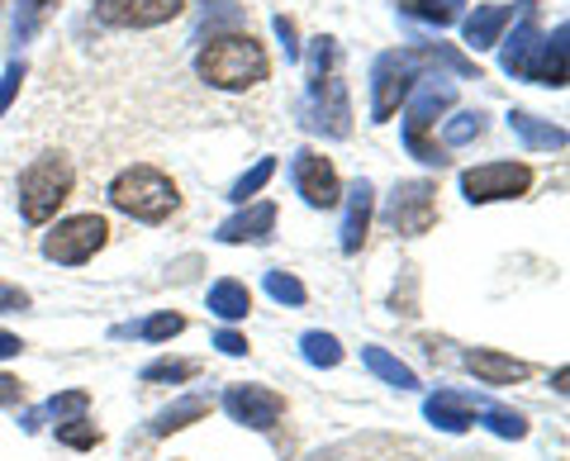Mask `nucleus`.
Listing matches in <instances>:
<instances>
[{
    "instance_id": "f257e3e1",
    "label": "nucleus",
    "mask_w": 570,
    "mask_h": 461,
    "mask_svg": "<svg viewBox=\"0 0 570 461\" xmlns=\"http://www.w3.org/2000/svg\"><path fill=\"white\" fill-rule=\"evenodd\" d=\"M452 67L456 77H475V67L461 58V52L442 48V43H423V48H395L381 52L376 67H371V119L385 124L390 115L404 105V96L414 91V81L423 77V67Z\"/></svg>"
},
{
    "instance_id": "f03ea898",
    "label": "nucleus",
    "mask_w": 570,
    "mask_h": 461,
    "mask_svg": "<svg viewBox=\"0 0 570 461\" xmlns=\"http://www.w3.org/2000/svg\"><path fill=\"white\" fill-rule=\"evenodd\" d=\"M566 39H570L566 24H557V33L542 39L538 0H523V20H519V29H513V39L504 43V58H499V67H504L509 77H519V81H538V86L561 91V86H566Z\"/></svg>"
},
{
    "instance_id": "7ed1b4c3",
    "label": "nucleus",
    "mask_w": 570,
    "mask_h": 461,
    "mask_svg": "<svg viewBox=\"0 0 570 461\" xmlns=\"http://www.w3.org/2000/svg\"><path fill=\"white\" fill-rule=\"evenodd\" d=\"M195 72H200L209 86H219V91H247V86L266 81L272 62H266V48L253 39V33L234 29V33H219V39H209L200 48Z\"/></svg>"
},
{
    "instance_id": "20e7f679",
    "label": "nucleus",
    "mask_w": 570,
    "mask_h": 461,
    "mask_svg": "<svg viewBox=\"0 0 570 461\" xmlns=\"http://www.w3.org/2000/svg\"><path fill=\"white\" fill-rule=\"evenodd\" d=\"M456 105V81H442V77H419L414 91L404 96V148L409 157H419L423 167H442L438 144H428V129H438V119Z\"/></svg>"
},
{
    "instance_id": "39448f33",
    "label": "nucleus",
    "mask_w": 570,
    "mask_h": 461,
    "mask_svg": "<svg viewBox=\"0 0 570 461\" xmlns=\"http://www.w3.org/2000/svg\"><path fill=\"white\" fill-rule=\"evenodd\" d=\"M110 205L138 224H163L171 209L181 205V190H176V182L167 171L138 163V167H124L110 182Z\"/></svg>"
},
{
    "instance_id": "423d86ee",
    "label": "nucleus",
    "mask_w": 570,
    "mask_h": 461,
    "mask_svg": "<svg viewBox=\"0 0 570 461\" xmlns=\"http://www.w3.org/2000/svg\"><path fill=\"white\" fill-rule=\"evenodd\" d=\"M71 182H77V171H71V163L62 153L33 157V163L24 167V176H20V215L29 224H48L52 215H58V205L71 195Z\"/></svg>"
},
{
    "instance_id": "0eeeda50",
    "label": "nucleus",
    "mask_w": 570,
    "mask_h": 461,
    "mask_svg": "<svg viewBox=\"0 0 570 461\" xmlns=\"http://www.w3.org/2000/svg\"><path fill=\"white\" fill-rule=\"evenodd\" d=\"M105 238H110V224L100 215H71V219H58L48 228L43 238V257L58 262V267H81V262H91Z\"/></svg>"
},
{
    "instance_id": "6e6552de",
    "label": "nucleus",
    "mask_w": 570,
    "mask_h": 461,
    "mask_svg": "<svg viewBox=\"0 0 570 461\" xmlns=\"http://www.w3.org/2000/svg\"><path fill=\"white\" fill-rule=\"evenodd\" d=\"M532 186V167L528 163H480L471 171H461V195L471 205H490V200H519Z\"/></svg>"
},
{
    "instance_id": "1a4fd4ad",
    "label": "nucleus",
    "mask_w": 570,
    "mask_h": 461,
    "mask_svg": "<svg viewBox=\"0 0 570 461\" xmlns=\"http://www.w3.org/2000/svg\"><path fill=\"white\" fill-rule=\"evenodd\" d=\"M438 219V186L433 182H400L385 200V224L395 234H428Z\"/></svg>"
},
{
    "instance_id": "9d476101",
    "label": "nucleus",
    "mask_w": 570,
    "mask_h": 461,
    "mask_svg": "<svg viewBox=\"0 0 570 461\" xmlns=\"http://www.w3.org/2000/svg\"><path fill=\"white\" fill-rule=\"evenodd\" d=\"M291 182H295V195L314 209H333L337 200H343V182H337V171L324 153L314 148H299L295 163H291Z\"/></svg>"
},
{
    "instance_id": "9b49d317",
    "label": "nucleus",
    "mask_w": 570,
    "mask_h": 461,
    "mask_svg": "<svg viewBox=\"0 0 570 461\" xmlns=\"http://www.w3.org/2000/svg\"><path fill=\"white\" fill-rule=\"evenodd\" d=\"M224 414L234 423H243V429L272 433L281 423V414H285V400L266 385H228L224 390Z\"/></svg>"
},
{
    "instance_id": "f8f14e48",
    "label": "nucleus",
    "mask_w": 570,
    "mask_h": 461,
    "mask_svg": "<svg viewBox=\"0 0 570 461\" xmlns=\"http://www.w3.org/2000/svg\"><path fill=\"white\" fill-rule=\"evenodd\" d=\"M181 10L186 0H96V20L110 29H157Z\"/></svg>"
},
{
    "instance_id": "ddd939ff",
    "label": "nucleus",
    "mask_w": 570,
    "mask_h": 461,
    "mask_svg": "<svg viewBox=\"0 0 570 461\" xmlns=\"http://www.w3.org/2000/svg\"><path fill=\"white\" fill-rule=\"evenodd\" d=\"M309 129L328 134V138H347L352 134V105H347V86L337 77L309 81Z\"/></svg>"
},
{
    "instance_id": "4468645a",
    "label": "nucleus",
    "mask_w": 570,
    "mask_h": 461,
    "mask_svg": "<svg viewBox=\"0 0 570 461\" xmlns=\"http://www.w3.org/2000/svg\"><path fill=\"white\" fill-rule=\"evenodd\" d=\"M371 209H376V190L362 176L352 190H347V215H343V228H337V243H343V253H362L366 243V228H371Z\"/></svg>"
},
{
    "instance_id": "2eb2a0df",
    "label": "nucleus",
    "mask_w": 570,
    "mask_h": 461,
    "mask_svg": "<svg viewBox=\"0 0 570 461\" xmlns=\"http://www.w3.org/2000/svg\"><path fill=\"white\" fill-rule=\"evenodd\" d=\"M475 410H480V400L461 395V390H438V395H428V404H423L428 423H438L442 433H466L475 423Z\"/></svg>"
},
{
    "instance_id": "dca6fc26",
    "label": "nucleus",
    "mask_w": 570,
    "mask_h": 461,
    "mask_svg": "<svg viewBox=\"0 0 570 461\" xmlns=\"http://www.w3.org/2000/svg\"><path fill=\"white\" fill-rule=\"evenodd\" d=\"M272 228H276V205L262 200V205L238 209L234 219H224L214 238H219V243H266V238H272Z\"/></svg>"
},
{
    "instance_id": "f3484780",
    "label": "nucleus",
    "mask_w": 570,
    "mask_h": 461,
    "mask_svg": "<svg viewBox=\"0 0 570 461\" xmlns=\"http://www.w3.org/2000/svg\"><path fill=\"white\" fill-rule=\"evenodd\" d=\"M466 371L480 385H513L528 376V362L504 357V352H494V347H475V352H466Z\"/></svg>"
},
{
    "instance_id": "a211bd4d",
    "label": "nucleus",
    "mask_w": 570,
    "mask_h": 461,
    "mask_svg": "<svg viewBox=\"0 0 570 461\" xmlns=\"http://www.w3.org/2000/svg\"><path fill=\"white\" fill-rule=\"evenodd\" d=\"M509 20H513V6H480L475 14L461 20V39H466L475 52H485L499 43V33H504Z\"/></svg>"
},
{
    "instance_id": "6ab92c4d",
    "label": "nucleus",
    "mask_w": 570,
    "mask_h": 461,
    "mask_svg": "<svg viewBox=\"0 0 570 461\" xmlns=\"http://www.w3.org/2000/svg\"><path fill=\"white\" fill-rule=\"evenodd\" d=\"M509 129L519 134L532 153H561L566 148V129H561V124L538 119V115H528V110H509Z\"/></svg>"
},
{
    "instance_id": "aec40b11",
    "label": "nucleus",
    "mask_w": 570,
    "mask_h": 461,
    "mask_svg": "<svg viewBox=\"0 0 570 461\" xmlns=\"http://www.w3.org/2000/svg\"><path fill=\"white\" fill-rule=\"evenodd\" d=\"M86 410H91V395H86V390H62V395H52L43 410H29L20 429H24V433H39V429H43V419L67 423V419H81Z\"/></svg>"
},
{
    "instance_id": "412c9836",
    "label": "nucleus",
    "mask_w": 570,
    "mask_h": 461,
    "mask_svg": "<svg viewBox=\"0 0 570 461\" xmlns=\"http://www.w3.org/2000/svg\"><path fill=\"white\" fill-rule=\"evenodd\" d=\"M52 20V0H14V20H10V39H14V52L24 43H33L43 33V24Z\"/></svg>"
},
{
    "instance_id": "4be33fe9",
    "label": "nucleus",
    "mask_w": 570,
    "mask_h": 461,
    "mask_svg": "<svg viewBox=\"0 0 570 461\" xmlns=\"http://www.w3.org/2000/svg\"><path fill=\"white\" fill-rule=\"evenodd\" d=\"M253 310V295H247L243 281H214L209 286V314L224 318V324H238Z\"/></svg>"
},
{
    "instance_id": "5701e85b",
    "label": "nucleus",
    "mask_w": 570,
    "mask_h": 461,
    "mask_svg": "<svg viewBox=\"0 0 570 461\" xmlns=\"http://www.w3.org/2000/svg\"><path fill=\"white\" fill-rule=\"evenodd\" d=\"M209 414V400H200V395H181L176 404H167L163 414H153V438H167V433H181L186 423H195V419H205Z\"/></svg>"
},
{
    "instance_id": "b1692460",
    "label": "nucleus",
    "mask_w": 570,
    "mask_h": 461,
    "mask_svg": "<svg viewBox=\"0 0 570 461\" xmlns=\"http://www.w3.org/2000/svg\"><path fill=\"white\" fill-rule=\"evenodd\" d=\"M181 328H186V318L167 310V314L138 318V324H119V328H115V339H148V343H167V339H176Z\"/></svg>"
},
{
    "instance_id": "393cba45",
    "label": "nucleus",
    "mask_w": 570,
    "mask_h": 461,
    "mask_svg": "<svg viewBox=\"0 0 570 461\" xmlns=\"http://www.w3.org/2000/svg\"><path fill=\"white\" fill-rule=\"evenodd\" d=\"M475 423H485L490 433L509 438V442L528 438V419H523L519 410H504V404H494V400H480V410H475Z\"/></svg>"
},
{
    "instance_id": "a878e982",
    "label": "nucleus",
    "mask_w": 570,
    "mask_h": 461,
    "mask_svg": "<svg viewBox=\"0 0 570 461\" xmlns=\"http://www.w3.org/2000/svg\"><path fill=\"white\" fill-rule=\"evenodd\" d=\"M362 362H366L371 371H376V376H381L385 385H400V390H414V385H419L414 371H409L400 357H390L385 347H362Z\"/></svg>"
},
{
    "instance_id": "bb28decb",
    "label": "nucleus",
    "mask_w": 570,
    "mask_h": 461,
    "mask_svg": "<svg viewBox=\"0 0 570 461\" xmlns=\"http://www.w3.org/2000/svg\"><path fill=\"white\" fill-rule=\"evenodd\" d=\"M234 24H243V6L238 0H205V10H200V29H195V39H214L219 29H234Z\"/></svg>"
},
{
    "instance_id": "cd10ccee",
    "label": "nucleus",
    "mask_w": 570,
    "mask_h": 461,
    "mask_svg": "<svg viewBox=\"0 0 570 461\" xmlns=\"http://www.w3.org/2000/svg\"><path fill=\"white\" fill-rule=\"evenodd\" d=\"M480 134H485V110H456L448 124H442V144L448 148H466Z\"/></svg>"
},
{
    "instance_id": "c85d7f7f",
    "label": "nucleus",
    "mask_w": 570,
    "mask_h": 461,
    "mask_svg": "<svg viewBox=\"0 0 570 461\" xmlns=\"http://www.w3.org/2000/svg\"><path fill=\"white\" fill-rule=\"evenodd\" d=\"M299 352H305L309 366H337L343 362V343H337L333 333H324V328H309L305 339H299Z\"/></svg>"
},
{
    "instance_id": "c756f323",
    "label": "nucleus",
    "mask_w": 570,
    "mask_h": 461,
    "mask_svg": "<svg viewBox=\"0 0 570 461\" xmlns=\"http://www.w3.org/2000/svg\"><path fill=\"white\" fill-rule=\"evenodd\" d=\"M400 14H409V20H423V24H438V29H448L456 24V14L448 10V0H395Z\"/></svg>"
},
{
    "instance_id": "7c9ffc66",
    "label": "nucleus",
    "mask_w": 570,
    "mask_h": 461,
    "mask_svg": "<svg viewBox=\"0 0 570 461\" xmlns=\"http://www.w3.org/2000/svg\"><path fill=\"white\" fill-rule=\"evenodd\" d=\"M58 442H62V448H71V452H91L96 442H100V429L86 414L81 419H67V423H58Z\"/></svg>"
},
{
    "instance_id": "2f4dec72",
    "label": "nucleus",
    "mask_w": 570,
    "mask_h": 461,
    "mask_svg": "<svg viewBox=\"0 0 570 461\" xmlns=\"http://www.w3.org/2000/svg\"><path fill=\"white\" fill-rule=\"evenodd\" d=\"M276 176V157H262V163L253 167V171H243L238 182H234V190H228V200H238V205H247V195H257L266 182Z\"/></svg>"
},
{
    "instance_id": "473e14b6",
    "label": "nucleus",
    "mask_w": 570,
    "mask_h": 461,
    "mask_svg": "<svg viewBox=\"0 0 570 461\" xmlns=\"http://www.w3.org/2000/svg\"><path fill=\"white\" fill-rule=\"evenodd\" d=\"M266 295L281 300V305H305V300H309V291L299 286L291 272H266Z\"/></svg>"
},
{
    "instance_id": "72a5a7b5",
    "label": "nucleus",
    "mask_w": 570,
    "mask_h": 461,
    "mask_svg": "<svg viewBox=\"0 0 570 461\" xmlns=\"http://www.w3.org/2000/svg\"><path fill=\"white\" fill-rule=\"evenodd\" d=\"M195 362H148L142 366V381H190Z\"/></svg>"
},
{
    "instance_id": "f704fd0d",
    "label": "nucleus",
    "mask_w": 570,
    "mask_h": 461,
    "mask_svg": "<svg viewBox=\"0 0 570 461\" xmlns=\"http://www.w3.org/2000/svg\"><path fill=\"white\" fill-rule=\"evenodd\" d=\"M333 58H337V43L333 39H314V52H309V81H324L333 72Z\"/></svg>"
},
{
    "instance_id": "c9c22d12",
    "label": "nucleus",
    "mask_w": 570,
    "mask_h": 461,
    "mask_svg": "<svg viewBox=\"0 0 570 461\" xmlns=\"http://www.w3.org/2000/svg\"><path fill=\"white\" fill-rule=\"evenodd\" d=\"M20 81H24V62L14 58V62L6 67V77H0V115H6L10 105H14V96H20Z\"/></svg>"
},
{
    "instance_id": "e433bc0d",
    "label": "nucleus",
    "mask_w": 570,
    "mask_h": 461,
    "mask_svg": "<svg viewBox=\"0 0 570 461\" xmlns=\"http://www.w3.org/2000/svg\"><path fill=\"white\" fill-rule=\"evenodd\" d=\"M214 347H219L224 357H247V339H243V333H234V328H219V333H214Z\"/></svg>"
},
{
    "instance_id": "4c0bfd02",
    "label": "nucleus",
    "mask_w": 570,
    "mask_h": 461,
    "mask_svg": "<svg viewBox=\"0 0 570 461\" xmlns=\"http://www.w3.org/2000/svg\"><path fill=\"white\" fill-rule=\"evenodd\" d=\"M272 29H276V39L285 43V58H291V62H299V43H295V20H285V14H276V20H272Z\"/></svg>"
},
{
    "instance_id": "58836bf2",
    "label": "nucleus",
    "mask_w": 570,
    "mask_h": 461,
    "mask_svg": "<svg viewBox=\"0 0 570 461\" xmlns=\"http://www.w3.org/2000/svg\"><path fill=\"white\" fill-rule=\"evenodd\" d=\"M14 310H29V295L10 281H0V314H14Z\"/></svg>"
},
{
    "instance_id": "ea45409f",
    "label": "nucleus",
    "mask_w": 570,
    "mask_h": 461,
    "mask_svg": "<svg viewBox=\"0 0 570 461\" xmlns=\"http://www.w3.org/2000/svg\"><path fill=\"white\" fill-rule=\"evenodd\" d=\"M20 395H24V385L14 381V376H6V371H0V404H14Z\"/></svg>"
},
{
    "instance_id": "a19ab883",
    "label": "nucleus",
    "mask_w": 570,
    "mask_h": 461,
    "mask_svg": "<svg viewBox=\"0 0 570 461\" xmlns=\"http://www.w3.org/2000/svg\"><path fill=\"white\" fill-rule=\"evenodd\" d=\"M24 343L14 339V333H0V362H10V357H20Z\"/></svg>"
},
{
    "instance_id": "79ce46f5",
    "label": "nucleus",
    "mask_w": 570,
    "mask_h": 461,
    "mask_svg": "<svg viewBox=\"0 0 570 461\" xmlns=\"http://www.w3.org/2000/svg\"><path fill=\"white\" fill-rule=\"evenodd\" d=\"M461 6H466V0H448V10H452V14H461Z\"/></svg>"
}]
</instances>
